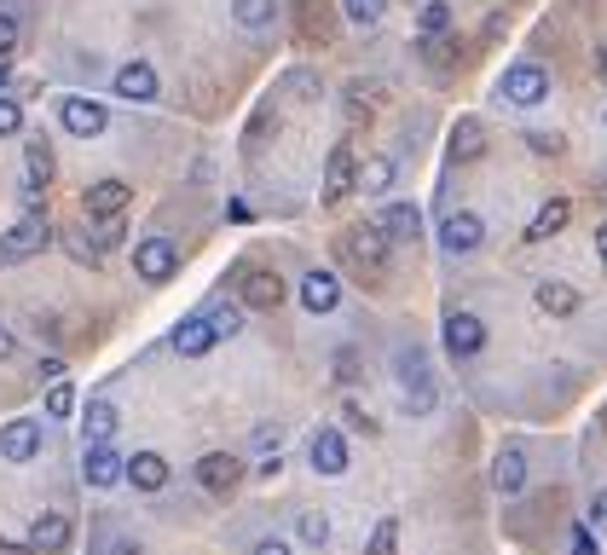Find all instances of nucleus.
I'll list each match as a JSON object with an SVG mask.
<instances>
[{
    "label": "nucleus",
    "mask_w": 607,
    "mask_h": 555,
    "mask_svg": "<svg viewBox=\"0 0 607 555\" xmlns=\"http://www.w3.org/2000/svg\"><path fill=\"white\" fill-rule=\"evenodd\" d=\"M46 243H53V220H46V209H23V220L0 238V266L30 261V255H41Z\"/></svg>",
    "instance_id": "nucleus-3"
},
{
    "label": "nucleus",
    "mask_w": 607,
    "mask_h": 555,
    "mask_svg": "<svg viewBox=\"0 0 607 555\" xmlns=\"http://www.w3.org/2000/svg\"><path fill=\"white\" fill-rule=\"evenodd\" d=\"M596 82L607 87V46H601V53H596Z\"/></svg>",
    "instance_id": "nucleus-54"
},
{
    "label": "nucleus",
    "mask_w": 607,
    "mask_h": 555,
    "mask_svg": "<svg viewBox=\"0 0 607 555\" xmlns=\"http://www.w3.org/2000/svg\"><path fill=\"white\" fill-rule=\"evenodd\" d=\"M226 220H238V226L249 220V203H243V197H226Z\"/></svg>",
    "instance_id": "nucleus-47"
},
{
    "label": "nucleus",
    "mask_w": 607,
    "mask_h": 555,
    "mask_svg": "<svg viewBox=\"0 0 607 555\" xmlns=\"http://www.w3.org/2000/svg\"><path fill=\"white\" fill-rule=\"evenodd\" d=\"M446 353L458 365L480 359V353H486V318L480 313H446Z\"/></svg>",
    "instance_id": "nucleus-7"
},
{
    "label": "nucleus",
    "mask_w": 607,
    "mask_h": 555,
    "mask_svg": "<svg viewBox=\"0 0 607 555\" xmlns=\"http://www.w3.org/2000/svg\"><path fill=\"white\" fill-rule=\"evenodd\" d=\"M243 481V463L232 458V451H209V458H197V486L214 492V498H232Z\"/></svg>",
    "instance_id": "nucleus-10"
},
{
    "label": "nucleus",
    "mask_w": 607,
    "mask_h": 555,
    "mask_svg": "<svg viewBox=\"0 0 607 555\" xmlns=\"http://www.w3.org/2000/svg\"><path fill=\"white\" fill-rule=\"evenodd\" d=\"M116 243H122V214H116V220H105V232H98V243H93V255H111Z\"/></svg>",
    "instance_id": "nucleus-40"
},
{
    "label": "nucleus",
    "mask_w": 607,
    "mask_h": 555,
    "mask_svg": "<svg viewBox=\"0 0 607 555\" xmlns=\"http://www.w3.org/2000/svg\"><path fill=\"white\" fill-rule=\"evenodd\" d=\"M59 122H64V134H75V139H98L111 128V111L98 105V98L70 93V98H59Z\"/></svg>",
    "instance_id": "nucleus-8"
},
{
    "label": "nucleus",
    "mask_w": 607,
    "mask_h": 555,
    "mask_svg": "<svg viewBox=\"0 0 607 555\" xmlns=\"http://www.w3.org/2000/svg\"><path fill=\"white\" fill-rule=\"evenodd\" d=\"M533 301H538V313H550V318H573L578 313V290L567 284V278H538Z\"/></svg>",
    "instance_id": "nucleus-22"
},
{
    "label": "nucleus",
    "mask_w": 607,
    "mask_h": 555,
    "mask_svg": "<svg viewBox=\"0 0 607 555\" xmlns=\"http://www.w3.org/2000/svg\"><path fill=\"white\" fill-rule=\"evenodd\" d=\"M255 555H290V544H284V538H261Z\"/></svg>",
    "instance_id": "nucleus-49"
},
{
    "label": "nucleus",
    "mask_w": 607,
    "mask_h": 555,
    "mask_svg": "<svg viewBox=\"0 0 607 555\" xmlns=\"http://www.w3.org/2000/svg\"><path fill=\"white\" fill-rule=\"evenodd\" d=\"M116 98H128V105H150V98H157V70H150L145 59H128L116 70Z\"/></svg>",
    "instance_id": "nucleus-18"
},
{
    "label": "nucleus",
    "mask_w": 607,
    "mask_h": 555,
    "mask_svg": "<svg viewBox=\"0 0 607 555\" xmlns=\"http://www.w3.org/2000/svg\"><path fill=\"white\" fill-rule=\"evenodd\" d=\"M295 538H301V544H313V549H324V544H331V515L301 510V515H295Z\"/></svg>",
    "instance_id": "nucleus-30"
},
{
    "label": "nucleus",
    "mask_w": 607,
    "mask_h": 555,
    "mask_svg": "<svg viewBox=\"0 0 607 555\" xmlns=\"http://www.w3.org/2000/svg\"><path fill=\"white\" fill-rule=\"evenodd\" d=\"M214 347H220V336H214L209 313H191V318L174 324V353H180V359H202V353H214Z\"/></svg>",
    "instance_id": "nucleus-13"
},
{
    "label": "nucleus",
    "mask_w": 607,
    "mask_h": 555,
    "mask_svg": "<svg viewBox=\"0 0 607 555\" xmlns=\"http://www.w3.org/2000/svg\"><path fill=\"white\" fill-rule=\"evenodd\" d=\"M526 145H533L538 157H562V134H526Z\"/></svg>",
    "instance_id": "nucleus-41"
},
{
    "label": "nucleus",
    "mask_w": 607,
    "mask_h": 555,
    "mask_svg": "<svg viewBox=\"0 0 607 555\" xmlns=\"http://www.w3.org/2000/svg\"><path fill=\"white\" fill-rule=\"evenodd\" d=\"M342 12H347L353 30H376L383 12H388V0H342Z\"/></svg>",
    "instance_id": "nucleus-32"
},
{
    "label": "nucleus",
    "mask_w": 607,
    "mask_h": 555,
    "mask_svg": "<svg viewBox=\"0 0 607 555\" xmlns=\"http://www.w3.org/2000/svg\"><path fill=\"white\" fill-rule=\"evenodd\" d=\"M53 174H59V163H53V145H46V134H30V139H23V180L53 186Z\"/></svg>",
    "instance_id": "nucleus-25"
},
{
    "label": "nucleus",
    "mask_w": 607,
    "mask_h": 555,
    "mask_svg": "<svg viewBox=\"0 0 607 555\" xmlns=\"http://www.w3.org/2000/svg\"><path fill=\"white\" fill-rule=\"evenodd\" d=\"M232 18H238V30L261 35V30H272V18H278V0H232Z\"/></svg>",
    "instance_id": "nucleus-29"
},
{
    "label": "nucleus",
    "mask_w": 607,
    "mask_h": 555,
    "mask_svg": "<svg viewBox=\"0 0 607 555\" xmlns=\"http://www.w3.org/2000/svg\"><path fill=\"white\" fill-rule=\"evenodd\" d=\"M23 128V105H12V98H0V139Z\"/></svg>",
    "instance_id": "nucleus-39"
},
{
    "label": "nucleus",
    "mask_w": 607,
    "mask_h": 555,
    "mask_svg": "<svg viewBox=\"0 0 607 555\" xmlns=\"http://www.w3.org/2000/svg\"><path fill=\"white\" fill-rule=\"evenodd\" d=\"M18 203H23V209H41V203H46V186L23 180V186H18Z\"/></svg>",
    "instance_id": "nucleus-42"
},
{
    "label": "nucleus",
    "mask_w": 607,
    "mask_h": 555,
    "mask_svg": "<svg viewBox=\"0 0 607 555\" xmlns=\"http://www.w3.org/2000/svg\"><path fill=\"white\" fill-rule=\"evenodd\" d=\"M82 440L87 446H111L116 440V406L111 399H93V406L82 411Z\"/></svg>",
    "instance_id": "nucleus-27"
},
{
    "label": "nucleus",
    "mask_w": 607,
    "mask_h": 555,
    "mask_svg": "<svg viewBox=\"0 0 607 555\" xmlns=\"http://www.w3.org/2000/svg\"><path fill=\"white\" fill-rule=\"evenodd\" d=\"M567 220H573V197H544V209L526 226V243H550L555 232H567Z\"/></svg>",
    "instance_id": "nucleus-23"
},
{
    "label": "nucleus",
    "mask_w": 607,
    "mask_h": 555,
    "mask_svg": "<svg viewBox=\"0 0 607 555\" xmlns=\"http://www.w3.org/2000/svg\"><path fill=\"white\" fill-rule=\"evenodd\" d=\"M590 526H596V533H607V486L590 498Z\"/></svg>",
    "instance_id": "nucleus-44"
},
{
    "label": "nucleus",
    "mask_w": 607,
    "mask_h": 555,
    "mask_svg": "<svg viewBox=\"0 0 607 555\" xmlns=\"http://www.w3.org/2000/svg\"><path fill=\"white\" fill-rule=\"evenodd\" d=\"M394 174H399V163L394 157H370V163H359V186L365 197H388V186H394Z\"/></svg>",
    "instance_id": "nucleus-28"
},
{
    "label": "nucleus",
    "mask_w": 607,
    "mask_h": 555,
    "mask_svg": "<svg viewBox=\"0 0 607 555\" xmlns=\"http://www.w3.org/2000/svg\"><path fill=\"white\" fill-rule=\"evenodd\" d=\"M336 383H342V388L359 383V353H353V347H342V353H336Z\"/></svg>",
    "instance_id": "nucleus-37"
},
{
    "label": "nucleus",
    "mask_w": 607,
    "mask_h": 555,
    "mask_svg": "<svg viewBox=\"0 0 607 555\" xmlns=\"http://www.w3.org/2000/svg\"><path fill=\"white\" fill-rule=\"evenodd\" d=\"M394 376H399V399H405V411L411 417H428L440 406V383H435V359L417 347V342H405L394 347Z\"/></svg>",
    "instance_id": "nucleus-1"
},
{
    "label": "nucleus",
    "mask_w": 607,
    "mask_h": 555,
    "mask_svg": "<svg viewBox=\"0 0 607 555\" xmlns=\"http://www.w3.org/2000/svg\"><path fill=\"white\" fill-rule=\"evenodd\" d=\"M122 481L139 486V492H163L168 486V458H163V451H134L128 469H122Z\"/></svg>",
    "instance_id": "nucleus-20"
},
{
    "label": "nucleus",
    "mask_w": 607,
    "mask_h": 555,
    "mask_svg": "<svg viewBox=\"0 0 607 555\" xmlns=\"http://www.w3.org/2000/svg\"><path fill=\"white\" fill-rule=\"evenodd\" d=\"M336 249H342V261L365 266V272H383L394 243L383 238V226H376V220H365V226H353V232H342V238H336Z\"/></svg>",
    "instance_id": "nucleus-5"
},
{
    "label": "nucleus",
    "mask_w": 607,
    "mask_h": 555,
    "mask_svg": "<svg viewBox=\"0 0 607 555\" xmlns=\"http://www.w3.org/2000/svg\"><path fill=\"white\" fill-rule=\"evenodd\" d=\"M111 555H139V544H128V538H116V544H111Z\"/></svg>",
    "instance_id": "nucleus-53"
},
{
    "label": "nucleus",
    "mask_w": 607,
    "mask_h": 555,
    "mask_svg": "<svg viewBox=\"0 0 607 555\" xmlns=\"http://www.w3.org/2000/svg\"><path fill=\"white\" fill-rule=\"evenodd\" d=\"M209 318H214V336H220V342H226V336H243V307H214Z\"/></svg>",
    "instance_id": "nucleus-35"
},
{
    "label": "nucleus",
    "mask_w": 607,
    "mask_h": 555,
    "mask_svg": "<svg viewBox=\"0 0 607 555\" xmlns=\"http://www.w3.org/2000/svg\"><path fill=\"white\" fill-rule=\"evenodd\" d=\"M134 272L145 284H168L174 272H180V243L174 238H139L134 243Z\"/></svg>",
    "instance_id": "nucleus-6"
},
{
    "label": "nucleus",
    "mask_w": 607,
    "mask_h": 555,
    "mask_svg": "<svg viewBox=\"0 0 607 555\" xmlns=\"http://www.w3.org/2000/svg\"><path fill=\"white\" fill-rule=\"evenodd\" d=\"M301 307H307L313 318H331V313L342 307V278L324 272V266H313L307 278H301Z\"/></svg>",
    "instance_id": "nucleus-11"
},
{
    "label": "nucleus",
    "mask_w": 607,
    "mask_h": 555,
    "mask_svg": "<svg viewBox=\"0 0 607 555\" xmlns=\"http://www.w3.org/2000/svg\"><path fill=\"white\" fill-rule=\"evenodd\" d=\"M128 203H134V191L122 186V180H93V186L82 191L87 220H116V214H128Z\"/></svg>",
    "instance_id": "nucleus-15"
},
{
    "label": "nucleus",
    "mask_w": 607,
    "mask_h": 555,
    "mask_svg": "<svg viewBox=\"0 0 607 555\" xmlns=\"http://www.w3.org/2000/svg\"><path fill=\"white\" fill-rule=\"evenodd\" d=\"M232 284H238V295H243L249 313H278V307H284V295H290L284 278H278L272 266H238Z\"/></svg>",
    "instance_id": "nucleus-4"
},
{
    "label": "nucleus",
    "mask_w": 607,
    "mask_h": 555,
    "mask_svg": "<svg viewBox=\"0 0 607 555\" xmlns=\"http://www.w3.org/2000/svg\"><path fill=\"white\" fill-rule=\"evenodd\" d=\"M70 411H75V388L59 376V383L46 388V417H70Z\"/></svg>",
    "instance_id": "nucleus-34"
},
{
    "label": "nucleus",
    "mask_w": 607,
    "mask_h": 555,
    "mask_svg": "<svg viewBox=\"0 0 607 555\" xmlns=\"http://www.w3.org/2000/svg\"><path fill=\"white\" fill-rule=\"evenodd\" d=\"M64 376V359H41V383H59Z\"/></svg>",
    "instance_id": "nucleus-50"
},
{
    "label": "nucleus",
    "mask_w": 607,
    "mask_h": 555,
    "mask_svg": "<svg viewBox=\"0 0 607 555\" xmlns=\"http://www.w3.org/2000/svg\"><path fill=\"white\" fill-rule=\"evenodd\" d=\"M307 463L318 474H347V440H342V428H313V440H307Z\"/></svg>",
    "instance_id": "nucleus-16"
},
{
    "label": "nucleus",
    "mask_w": 607,
    "mask_h": 555,
    "mask_svg": "<svg viewBox=\"0 0 607 555\" xmlns=\"http://www.w3.org/2000/svg\"><path fill=\"white\" fill-rule=\"evenodd\" d=\"M498 93L510 98L515 111H538L544 98H550V70H544V64H533V59H515L510 70L498 75Z\"/></svg>",
    "instance_id": "nucleus-2"
},
{
    "label": "nucleus",
    "mask_w": 607,
    "mask_h": 555,
    "mask_svg": "<svg viewBox=\"0 0 607 555\" xmlns=\"http://www.w3.org/2000/svg\"><path fill=\"white\" fill-rule=\"evenodd\" d=\"M18 12H0V59H12V46H18Z\"/></svg>",
    "instance_id": "nucleus-38"
},
{
    "label": "nucleus",
    "mask_w": 607,
    "mask_h": 555,
    "mask_svg": "<svg viewBox=\"0 0 607 555\" xmlns=\"http://www.w3.org/2000/svg\"><path fill=\"white\" fill-rule=\"evenodd\" d=\"M122 469H128V458H116L111 446H87V458H82V481L93 492H111L122 481Z\"/></svg>",
    "instance_id": "nucleus-19"
},
{
    "label": "nucleus",
    "mask_w": 607,
    "mask_h": 555,
    "mask_svg": "<svg viewBox=\"0 0 607 555\" xmlns=\"http://www.w3.org/2000/svg\"><path fill=\"white\" fill-rule=\"evenodd\" d=\"M255 446H261V451L284 446V428H278V422H261V428H255Z\"/></svg>",
    "instance_id": "nucleus-43"
},
{
    "label": "nucleus",
    "mask_w": 607,
    "mask_h": 555,
    "mask_svg": "<svg viewBox=\"0 0 607 555\" xmlns=\"http://www.w3.org/2000/svg\"><path fill=\"white\" fill-rule=\"evenodd\" d=\"M370 220L383 226L388 243H417V238H422V209H417V203H383Z\"/></svg>",
    "instance_id": "nucleus-17"
},
{
    "label": "nucleus",
    "mask_w": 607,
    "mask_h": 555,
    "mask_svg": "<svg viewBox=\"0 0 607 555\" xmlns=\"http://www.w3.org/2000/svg\"><path fill=\"white\" fill-rule=\"evenodd\" d=\"M492 486H498L503 498L526 492V451H521V446H503L498 458H492Z\"/></svg>",
    "instance_id": "nucleus-24"
},
{
    "label": "nucleus",
    "mask_w": 607,
    "mask_h": 555,
    "mask_svg": "<svg viewBox=\"0 0 607 555\" xmlns=\"http://www.w3.org/2000/svg\"><path fill=\"white\" fill-rule=\"evenodd\" d=\"M440 243H446V255H474V249L486 243V220L474 209H451L440 220Z\"/></svg>",
    "instance_id": "nucleus-9"
},
{
    "label": "nucleus",
    "mask_w": 607,
    "mask_h": 555,
    "mask_svg": "<svg viewBox=\"0 0 607 555\" xmlns=\"http://www.w3.org/2000/svg\"><path fill=\"white\" fill-rule=\"evenodd\" d=\"M7 75H12V70H7V59H0V87H7Z\"/></svg>",
    "instance_id": "nucleus-55"
},
{
    "label": "nucleus",
    "mask_w": 607,
    "mask_h": 555,
    "mask_svg": "<svg viewBox=\"0 0 607 555\" xmlns=\"http://www.w3.org/2000/svg\"><path fill=\"white\" fill-rule=\"evenodd\" d=\"M353 180H359V150L342 139V145H331V163H324V203H342Z\"/></svg>",
    "instance_id": "nucleus-12"
},
{
    "label": "nucleus",
    "mask_w": 607,
    "mask_h": 555,
    "mask_svg": "<svg viewBox=\"0 0 607 555\" xmlns=\"http://www.w3.org/2000/svg\"><path fill=\"white\" fill-rule=\"evenodd\" d=\"M596 261H601V272H607V220L596 226Z\"/></svg>",
    "instance_id": "nucleus-51"
},
{
    "label": "nucleus",
    "mask_w": 607,
    "mask_h": 555,
    "mask_svg": "<svg viewBox=\"0 0 607 555\" xmlns=\"http://www.w3.org/2000/svg\"><path fill=\"white\" fill-rule=\"evenodd\" d=\"M30 549H35V555H59V549H70V521H64L59 510H41V515L30 521Z\"/></svg>",
    "instance_id": "nucleus-21"
},
{
    "label": "nucleus",
    "mask_w": 607,
    "mask_h": 555,
    "mask_svg": "<svg viewBox=\"0 0 607 555\" xmlns=\"http://www.w3.org/2000/svg\"><path fill=\"white\" fill-rule=\"evenodd\" d=\"M365 555H399V521H394V515H383V521L370 526Z\"/></svg>",
    "instance_id": "nucleus-33"
},
{
    "label": "nucleus",
    "mask_w": 607,
    "mask_h": 555,
    "mask_svg": "<svg viewBox=\"0 0 607 555\" xmlns=\"http://www.w3.org/2000/svg\"><path fill=\"white\" fill-rule=\"evenodd\" d=\"M41 422L35 417H12L7 428H0V458H7V463H30L35 458V451H41Z\"/></svg>",
    "instance_id": "nucleus-14"
},
{
    "label": "nucleus",
    "mask_w": 607,
    "mask_h": 555,
    "mask_svg": "<svg viewBox=\"0 0 607 555\" xmlns=\"http://www.w3.org/2000/svg\"><path fill=\"white\" fill-rule=\"evenodd\" d=\"M573 555H596V538H590V526H578V533H573Z\"/></svg>",
    "instance_id": "nucleus-46"
},
{
    "label": "nucleus",
    "mask_w": 607,
    "mask_h": 555,
    "mask_svg": "<svg viewBox=\"0 0 607 555\" xmlns=\"http://www.w3.org/2000/svg\"><path fill=\"white\" fill-rule=\"evenodd\" d=\"M0 555H35V549H30V538H23V544H12V538H0Z\"/></svg>",
    "instance_id": "nucleus-52"
},
{
    "label": "nucleus",
    "mask_w": 607,
    "mask_h": 555,
    "mask_svg": "<svg viewBox=\"0 0 607 555\" xmlns=\"http://www.w3.org/2000/svg\"><path fill=\"white\" fill-rule=\"evenodd\" d=\"M601 186H607V174H601Z\"/></svg>",
    "instance_id": "nucleus-56"
},
{
    "label": "nucleus",
    "mask_w": 607,
    "mask_h": 555,
    "mask_svg": "<svg viewBox=\"0 0 607 555\" xmlns=\"http://www.w3.org/2000/svg\"><path fill=\"white\" fill-rule=\"evenodd\" d=\"M446 30H451V7H446V0H428V7L417 12V41H435Z\"/></svg>",
    "instance_id": "nucleus-31"
},
{
    "label": "nucleus",
    "mask_w": 607,
    "mask_h": 555,
    "mask_svg": "<svg viewBox=\"0 0 607 555\" xmlns=\"http://www.w3.org/2000/svg\"><path fill=\"white\" fill-rule=\"evenodd\" d=\"M451 157H458V163L486 157V122H480V116H463L458 128H451Z\"/></svg>",
    "instance_id": "nucleus-26"
},
{
    "label": "nucleus",
    "mask_w": 607,
    "mask_h": 555,
    "mask_svg": "<svg viewBox=\"0 0 607 555\" xmlns=\"http://www.w3.org/2000/svg\"><path fill=\"white\" fill-rule=\"evenodd\" d=\"M278 474H284V458H261L255 463V481H278Z\"/></svg>",
    "instance_id": "nucleus-45"
},
{
    "label": "nucleus",
    "mask_w": 607,
    "mask_h": 555,
    "mask_svg": "<svg viewBox=\"0 0 607 555\" xmlns=\"http://www.w3.org/2000/svg\"><path fill=\"white\" fill-rule=\"evenodd\" d=\"M342 417H347V428H353V434H376V417L359 406V399H342Z\"/></svg>",
    "instance_id": "nucleus-36"
},
{
    "label": "nucleus",
    "mask_w": 607,
    "mask_h": 555,
    "mask_svg": "<svg viewBox=\"0 0 607 555\" xmlns=\"http://www.w3.org/2000/svg\"><path fill=\"white\" fill-rule=\"evenodd\" d=\"M12 353H18V336L7 331V324H0V365H7V359H12Z\"/></svg>",
    "instance_id": "nucleus-48"
}]
</instances>
